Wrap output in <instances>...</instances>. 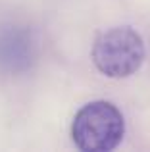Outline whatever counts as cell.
I'll use <instances>...</instances> for the list:
<instances>
[{"label": "cell", "mask_w": 150, "mask_h": 152, "mask_svg": "<svg viewBox=\"0 0 150 152\" xmlns=\"http://www.w3.org/2000/svg\"><path fill=\"white\" fill-rule=\"evenodd\" d=\"M125 135L123 114L106 100L89 102L75 114L71 123L73 142L85 152H110Z\"/></svg>", "instance_id": "6da1fadb"}, {"label": "cell", "mask_w": 150, "mask_h": 152, "mask_svg": "<svg viewBox=\"0 0 150 152\" xmlns=\"http://www.w3.org/2000/svg\"><path fill=\"white\" fill-rule=\"evenodd\" d=\"M92 62L102 75L123 79L137 73L144 62V41L133 27H112L96 37L92 45Z\"/></svg>", "instance_id": "7a4b0ae2"}, {"label": "cell", "mask_w": 150, "mask_h": 152, "mask_svg": "<svg viewBox=\"0 0 150 152\" xmlns=\"http://www.w3.org/2000/svg\"><path fill=\"white\" fill-rule=\"evenodd\" d=\"M39 58V37L31 27L15 21L0 23V71L21 75Z\"/></svg>", "instance_id": "3957f363"}]
</instances>
